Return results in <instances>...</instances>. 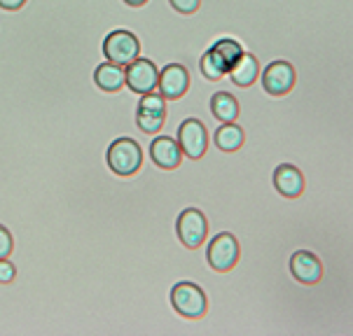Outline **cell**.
<instances>
[{
    "instance_id": "6da1fadb",
    "label": "cell",
    "mask_w": 353,
    "mask_h": 336,
    "mask_svg": "<svg viewBox=\"0 0 353 336\" xmlns=\"http://www.w3.org/2000/svg\"><path fill=\"white\" fill-rule=\"evenodd\" d=\"M143 161H145V157H143V147L139 145V140H134V138L122 136L108 145L105 164L119 178L136 176V173L143 168Z\"/></svg>"
},
{
    "instance_id": "7a4b0ae2",
    "label": "cell",
    "mask_w": 353,
    "mask_h": 336,
    "mask_svg": "<svg viewBox=\"0 0 353 336\" xmlns=\"http://www.w3.org/2000/svg\"><path fill=\"white\" fill-rule=\"evenodd\" d=\"M171 306L181 317H188V320H201L208 313V297L206 292L201 290L196 283H190V280H181L171 287L169 292Z\"/></svg>"
},
{
    "instance_id": "3957f363",
    "label": "cell",
    "mask_w": 353,
    "mask_h": 336,
    "mask_svg": "<svg viewBox=\"0 0 353 336\" xmlns=\"http://www.w3.org/2000/svg\"><path fill=\"white\" fill-rule=\"evenodd\" d=\"M143 42L134 31L129 28H112L110 33H105L103 38V56L105 61H112L117 65H127L141 56Z\"/></svg>"
},
{
    "instance_id": "277c9868",
    "label": "cell",
    "mask_w": 353,
    "mask_h": 336,
    "mask_svg": "<svg viewBox=\"0 0 353 336\" xmlns=\"http://www.w3.org/2000/svg\"><path fill=\"white\" fill-rule=\"evenodd\" d=\"M166 107H169V101L164 98L159 92H150L143 94L136 103V117L134 122L139 126L141 134L148 136H157L166 124Z\"/></svg>"
},
{
    "instance_id": "5b68a950",
    "label": "cell",
    "mask_w": 353,
    "mask_h": 336,
    "mask_svg": "<svg viewBox=\"0 0 353 336\" xmlns=\"http://www.w3.org/2000/svg\"><path fill=\"white\" fill-rule=\"evenodd\" d=\"M239 257H241V245H239L236 236L230 231H223L218 236H213L208 241L206 248V262L213 271L218 273H227L239 264Z\"/></svg>"
},
{
    "instance_id": "8992f818",
    "label": "cell",
    "mask_w": 353,
    "mask_h": 336,
    "mask_svg": "<svg viewBox=\"0 0 353 336\" xmlns=\"http://www.w3.org/2000/svg\"><path fill=\"white\" fill-rule=\"evenodd\" d=\"M176 233H178V241L188 250L201 248L208 236V218L199 208H185L181 210V215L176 220Z\"/></svg>"
},
{
    "instance_id": "52a82bcc",
    "label": "cell",
    "mask_w": 353,
    "mask_h": 336,
    "mask_svg": "<svg viewBox=\"0 0 353 336\" xmlns=\"http://www.w3.org/2000/svg\"><path fill=\"white\" fill-rule=\"evenodd\" d=\"M178 145L183 149V157L199 161L208 152V129L201 119L190 117L178 126Z\"/></svg>"
},
{
    "instance_id": "ba28073f",
    "label": "cell",
    "mask_w": 353,
    "mask_h": 336,
    "mask_svg": "<svg viewBox=\"0 0 353 336\" xmlns=\"http://www.w3.org/2000/svg\"><path fill=\"white\" fill-rule=\"evenodd\" d=\"M192 87V75L190 68L185 63L171 61L159 70V82H157V92L164 96L166 101H181L185 94Z\"/></svg>"
},
{
    "instance_id": "9c48e42d",
    "label": "cell",
    "mask_w": 353,
    "mask_h": 336,
    "mask_svg": "<svg viewBox=\"0 0 353 336\" xmlns=\"http://www.w3.org/2000/svg\"><path fill=\"white\" fill-rule=\"evenodd\" d=\"M124 73H127V89L136 96L157 92L159 68L150 56H139L124 68Z\"/></svg>"
},
{
    "instance_id": "30bf717a",
    "label": "cell",
    "mask_w": 353,
    "mask_h": 336,
    "mask_svg": "<svg viewBox=\"0 0 353 336\" xmlns=\"http://www.w3.org/2000/svg\"><path fill=\"white\" fill-rule=\"evenodd\" d=\"M295 82H297V73H295V65L290 61H272L262 70V89L269 94V96H288L292 89H295Z\"/></svg>"
},
{
    "instance_id": "8fae6325",
    "label": "cell",
    "mask_w": 353,
    "mask_h": 336,
    "mask_svg": "<svg viewBox=\"0 0 353 336\" xmlns=\"http://www.w3.org/2000/svg\"><path fill=\"white\" fill-rule=\"evenodd\" d=\"M148 154H150L152 164L161 168V171H176L183 164V149L176 138L171 136H154L150 140Z\"/></svg>"
},
{
    "instance_id": "7c38bea8",
    "label": "cell",
    "mask_w": 353,
    "mask_h": 336,
    "mask_svg": "<svg viewBox=\"0 0 353 336\" xmlns=\"http://www.w3.org/2000/svg\"><path fill=\"white\" fill-rule=\"evenodd\" d=\"M290 273L302 285H319L323 278V264L311 250H297L290 257Z\"/></svg>"
},
{
    "instance_id": "4fadbf2b",
    "label": "cell",
    "mask_w": 353,
    "mask_h": 336,
    "mask_svg": "<svg viewBox=\"0 0 353 336\" xmlns=\"http://www.w3.org/2000/svg\"><path fill=\"white\" fill-rule=\"evenodd\" d=\"M274 187L281 196L285 199H297L304 194V176L297 166L292 164H281L274 171Z\"/></svg>"
},
{
    "instance_id": "5bb4252c",
    "label": "cell",
    "mask_w": 353,
    "mask_h": 336,
    "mask_svg": "<svg viewBox=\"0 0 353 336\" xmlns=\"http://www.w3.org/2000/svg\"><path fill=\"white\" fill-rule=\"evenodd\" d=\"M94 84L105 94H119L127 87L124 65H117L112 61H101L97 68H94Z\"/></svg>"
},
{
    "instance_id": "9a60e30c",
    "label": "cell",
    "mask_w": 353,
    "mask_h": 336,
    "mask_svg": "<svg viewBox=\"0 0 353 336\" xmlns=\"http://www.w3.org/2000/svg\"><path fill=\"white\" fill-rule=\"evenodd\" d=\"M227 77L232 80L234 87H241V89H248L260 80V59L250 52H243L241 56L236 59V63L230 68Z\"/></svg>"
},
{
    "instance_id": "2e32d148",
    "label": "cell",
    "mask_w": 353,
    "mask_h": 336,
    "mask_svg": "<svg viewBox=\"0 0 353 336\" xmlns=\"http://www.w3.org/2000/svg\"><path fill=\"white\" fill-rule=\"evenodd\" d=\"M208 52H211V56L218 61L220 68H223L225 73H230V68L236 63V59L243 54V45L236 38L223 35V38H218L211 47H208Z\"/></svg>"
},
{
    "instance_id": "e0dca14e",
    "label": "cell",
    "mask_w": 353,
    "mask_h": 336,
    "mask_svg": "<svg viewBox=\"0 0 353 336\" xmlns=\"http://www.w3.org/2000/svg\"><path fill=\"white\" fill-rule=\"evenodd\" d=\"M211 115L220 124L236 122L239 115H241V105H239V101L232 92H215L211 96Z\"/></svg>"
},
{
    "instance_id": "ac0fdd59",
    "label": "cell",
    "mask_w": 353,
    "mask_h": 336,
    "mask_svg": "<svg viewBox=\"0 0 353 336\" xmlns=\"http://www.w3.org/2000/svg\"><path fill=\"white\" fill-rule=\"evenodd\" d=\"M213 140L220 152H239L243 147V143H246V131L236 122L220 124L218 131L213 134Z\"/></svg>"
},
{
    "instance_id": "d6986e66",
    "label": "cell",
    "mask_w": 353,
    "mask_h": 336,
    "mask_svg": "<svg viewBox=\"0 0 353 336\" xmlns=\"http://www.w3.org/2000/svg\"><path fill=\"white\" fill-rule=\"evenodd\" d=\"M199 73L203 75V80H208V82H220V80H225V77H227V73L220 68L218 61L211 56V52H208V50L199 56Z\"/></svg>"
},
{
    "instance_id": "ffe728a7",
    "label": "cell",
    "mask_w": 353,
    "mask_h": 336,
    "mask_svg": "<svg viewBox=\"0 0 353 336\" xmlns=\"http://www.w3.org/2000/svg\"><path fill=\"white\" fill-rule=\"evenodd\" d=\"M169 8L176 14L183 17H194L201 10V0H169Z\"/></svg>"
},
{
    "instance_id": "44dd1931",
    "label": "cell",
    "mask_w": 353,
    "mask_h": 336,
    "mask_svg": "<svg viewBox=\"0 0 353 336\" xmlns=\"http://www.w3.org/2000/svg\"><path fill=\"white\" fill-rule=\"evenodd\" d=\"M12 252H14V238L8 227L0 224V260H10Z\"/></svg>"
},
{
    "instance_id": "7402d4cb",
    "label": "cell",
    "mask_w": 353,
    "mask_h": 336,
    "mask_svg": "<svg viewBox=\"0 0 353 336\" xmlns=\"http://www.w3.org/2000/svg\"><path fill=\"white\" fill-rule=\"evenodd\" d=\"M17 264L10 260H0V285H10L17 278Z\"/></svg>"
},
{
    "instance_id": "603a6c76",
    "label": "cell",
    "mask_w": 353,
    "mask_h": 336,
    "mask_svg": "<svg viewBox=\"0 0 353 336\" xmlns=\"http://www.w3.org/2000/svg\"><path fill=\"white\" fill-rule=\"evenodd\" d=\"M28 0H0V10L5 12H19Z\"/></svg>"
},
{
    "instance_id": "cb8c5ba5",
    "label": "cell",
    "mask_w": 353,
    "mask_h": 336,
    "mask_svg": "<svg viewBox=\"0 0 353 336\" xmlns=\"http://www.w3.org/2000/svg\"><path fill=\"white\" fill-rule=\"evenodd\" d=\"M124 5H129V8H143V5H148L150 0H122Z\"/></svg>"
}]
</instances>
